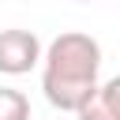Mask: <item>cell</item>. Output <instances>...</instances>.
Wrapping results in <instances>:
<instances>
[{"instance_id": "cell-1", "label": "cell", "mask_w": 120, "mask_h": 120, "mask_svg": "<svg viewBox=\"0 0 120 120\" xmlns=\"http://www.w3.org/2000/svg\"><path fill=\"white\" fill-rule=\"evenodd\" d=\"M41 90L52 109L75 112L94 90H98V71H101V45L82 34L68 30L52 38V45L41 52Z\"/></svg>"}, {"instance_id": "cell-2", "label": "cell", "mask_w": 120, "mask_h": 120, "mask_svg": "<svg viewBox=\"0 0 120 120\" xmlns=\"http://www.w3.org/2000/svg\"><path fill=\"white\" fill-rule=\"evenodd\" d=\"M41 64V41L34 30H0V75H26Z\"/></svg>"}, {"instance_id": "cell-3", "label": "cell", "mask_w": 120, "mask_h": 120, "mask_svg": "<svg viewBox=\"0 0 120 120\" xmlns=\"http://www.w3.org/2000/svg\"><path fill=\"white\" fill-rule=\"evenodd\" d=\"M0 120H30V98L15 86H0Z\"/></svg>"}, {"instance_id": "cell-4", "label": "cell", "mask_w": 120, "mask_h": 120, "mask_svg": "<svg viewBox=\"0 0 120 120\" xmlns=\"http://www.w3.org/2000/svg\"><path fill=\"white\" fill-rule=\"evenodd\" d=\"M75 120H120V112H116V109H112V105L94 90V94L75 109Z\"/></svg>"}, {"instance_id": "cell-5", "label": "cell", "mask_w": 120, "mask_h": 120, "mask_svg": "<svg viewBox=\"0 0 120 120\" xmlns=\"http://www.w3.org/2000/svg\"><path fill=\"white\" fill-rule=\"evenodd\" d=\"M98 94H101V98H105V101L120 112V75H112L109 82H98Z\"/></svg>"}, {"instance_id": "cell-6", "label": "cell", "mask_w": 120, "mask_h": 120, "mask_svg": "<svg viewBox=\"0 0 120 120\" xmlns=\"http://www.w3.org/2000/svg\"><path fill=\"white\" fill-rule=\"evenodd\" d=\"M79 4H90V0H79Z\"/></svg>"}]
</instances>
